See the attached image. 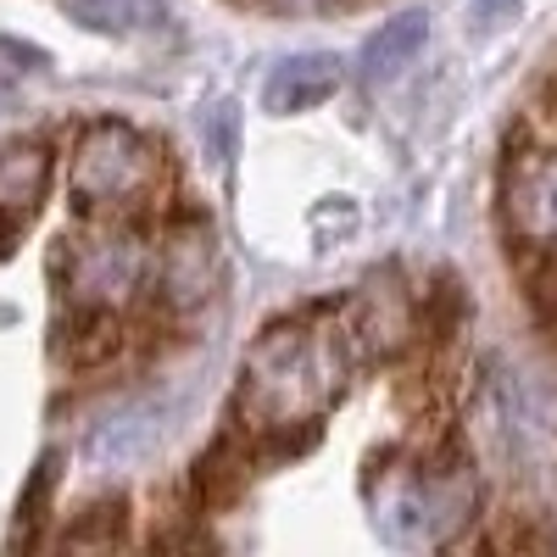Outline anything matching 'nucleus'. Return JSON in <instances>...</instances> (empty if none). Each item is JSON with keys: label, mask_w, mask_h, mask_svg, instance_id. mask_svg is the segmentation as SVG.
I'll list each match as a JSON object with an SVG mask.
<instances>
[{"label": "nucleus", "mask_w": 557, "mask_h": 557, "mask_svg": "<svg viewBox=\"0 0 557 557\" xmlns=\"http://www.w3.org/2000/svg\"><path fill=\"white\" fill-rule=\"evenodd\" d=\"M162 190V146L128 123H89L73 146V196L84 212H146Z\"/></svg>", "instance_id": "obj_2"}, {"label": "nucleus", "mask_w": 557, "mask_h": 557, "mask_svg": "<svg viewBox=\"0 0 557 557\" xmlns=\"http://www.w3.org/2000/svg\"><path fill=\"white\" fill-rule=\"evenodd\" d=\"M519 7V0H469V17L480 23V28H496L507 12H513Z\"/></svg>", "instance_id": "obj_12"}, {"label": "nucleus", "mask_w": 557, "mask_h": 557, "mask_svg": "<svg viewBox=\"0 0 557 557\" xmlns=\"http://www.w3.org/2000/svg\"><path fill=\"white\" fill-rule=\"evenodd\" d=\"M341 323H346V335H351L357 351H380L385 357V351L407 346V335H412V296L396 285L391 273L385 278H368Z\"/></svg>", "instance_id": "obj_7"}, {"label": "nucleus", "mask_w": 557, "mask_h": 557, "mask_svg": "<svg viewBox=\"0 0 557 557\" xmlns=\"http://www.w3.org/2000/svg\"><path fill=\"white\" fill-rule=\"evenodd\" d=\"M62 12L78 17L84 28H96V34H117V39H128V34H151V28H162L168 0H62Z\"/></svg>", "instance_id": "obj_11"}, {"label": "nucleus", "mask_w": 557, "mask_h": 557, "mask_svg": "<svg viewBox=\"0 0 557 557\" xmlns=\"http://www.w3.org/2000/svg\"><path fill=\"white\" fill-rule=\"evenodd\" d=\"M268 7H273V12H296V17H301V12H323V7H335V0H268Z\"/></svg>", "instance_id": "obj_13"}, {"label": "nucleus", "mask_w": 557, "mask_h": 557, "mask_svg": "<svg viewBox=\"0 0 557 557\" xmlns=\"http://www.w3.org/2000/svg\"><path fill=\"white\" fill-rule=\"evenodd\" d=\"M341 89V62L330 51H301V57H285L268 84H262V107L278 112V117H290V112H312L323 107Z\"/></svg>", "instance_id": "obj_8"}, {"label": "nucleus", "mask_w": 557, "mask_h": 557, "mask_svg": "<svg viewBox=\"0 0 557 557\" xmlns=\"http://www.w3.org/2000/svg\"><path fill=\"white\" fill-rule=\"evenodd\" d=\"M496 196L507 235L524 251H557V139L524 128V146H507Z\"/></svg>", "instance_id": "obj_5"}, {"label": "nucleus", "mask_w": 557, "mask_h": 557, "mask_svg": "<svg viewBox=\"0 0 557 557\" xmlns=\"http://www.w3.org/2000/svg\"><path fill=\"white\" fill-rule=\"evenodd\" d=\"M474 513V474L451 462V469H412V474H396L385 485V496L374 502V519L391 541L401 546H435L446 541L462 519Z\"/></svg>", "instance_id": "obj_4"}, {"label": "nucleus", "mask_w": 557, "mask_h": 557, "mask_svg": "<svg viewBox=\"0 0 557 557\" xmlns=\"http://www.w3.org/2000/svg\"><path fill=\"white\" fill-rule=\"evenodd\" d=\"M424 28H430L424 12H401V17L380 23V34L368 39V45H362V57H357L362 84H391L401 67H412L418 45H424Z\"/></svg>", "instance_id": "obj_10"}, {"label": "nucleus", "mask_w": 557, "mask_h": 557, "mask_svg": "<svg viewBox=\"0 0 557 557\" xmlns=\"http://www.w3.org/2000/svg\"><path fill=\"white\" fill-rule=\"evenodd\" d=\"M351 335L346 323L323 330V323H273V330L246 351L240 374V412L262 435H278L290 424H312V418L341 396L346 362H351Z\"/></svg>", "instance_id": "obj_1"}, {"label": "nucleus", "mask_w": 557, "mask_h": 557, "mask_svg": "<svg viewBox=\"0 0 557 557\" xmlns=\"http://www.w3.org/2000/svg\"><path fill=\"white\" fill-rule=\"evenodd\" d=\"M62 285L78 312H117L134 301V290L151 278V246L139 235V223L107 212V223L78 228L73 240H62Z\"/></svg>", "instance_id": "obj_3"}, {"label": "nucleus", "mask_w": 557, "mask_h": 557, "mask_svg": "<svg viewBox=\"0 0 557 557\" xmlns=\"http://www.w3.org/2000/svg\"><path fill=\"white\" fill-rule=\"evenodd\" d=\"M51 190V151L39 139H17L0 151V228H23Z\"/></svg>", "instance_id": "obj_9"}, {"label": "nucleus", "mask_w": 557, "mask_h": 557, "mask_svg": "<svg viewBox=\"0 0 557 557\" xmlns=\"http://www.w3.org/2000/svg\"><path fill=\"white\" fill-rule=\"evenodd\" d=\"M151 278H157V296L162 307L173 312H190L207 301L212 278H218V251H212V228L201 218H184L173 223L162 246H157V262H151Z\"/></svg>", "instance_id": "obj_6"}]
</instances>
